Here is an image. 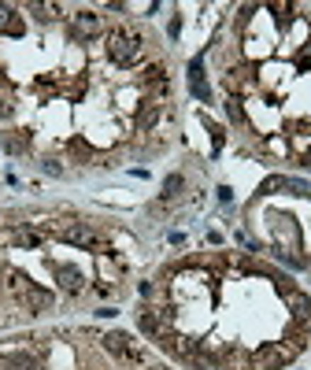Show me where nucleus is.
<instances>
[{"label":"nucleus","instance_id":"nucleus-14","mask_svg":"<svg viewBox=\"0 0 311 370\" xmlns=\"http://www.w3.org/2000/svg\"><path fill=\"white\" fill-rule=\"evenodd\" d=\"M11 245H19V248H41V233L38 230H15L11 233Z\"/></svg>","mask_w":311,"mask_h":370},{"label":"nucleus","instance_id":"nucleus-10","mask_svg":"<svg viewBox=\"0 0 311 370\" xmlns=\"http://www.w3.org/2000/svg\"><path fill=\"white\" fill-rule=\"evenodd\" d=\"M137 330H141L145 337H152V341H156V337L163 333V318H159V311L145 303V308L137 311Z\"/></svg>","mask_w":311,"mask_h":370},{"label":"nucleus","instance_id":"nucleus-4","mask_svg":"<svg viewBox=\"0 0 311 370\" xmlns=\"http://www.w3.org/2000/svg\"><path fill=\"white\" fill-rule=\"evenodd\" d=\"M15 303H19V308H23L26 315H41V311H48V308L56 303V296L48 293V289H41L38 282H30V289H26V293H23L19 300H15Z\"/></svg>","mask_w":311,"mask_h":370},{"label":"nucleus","instance_id":"nucleus-7","mask_svg":"<svg viewBox=\"0 0 311 370\" xmlns=\"http://www.w3.org/2000/svg\"><path fill=\"white\" fill-rule=\"evenodd\" d=\"M52 274H56V282H60L63 293H81V289H86V278H81V270L71 267V263H52Z\"/></svg>","mask_w":311,"mask_h":370},{"label":"nucleus","instance_id":"nucleus-16","mask_svg":"<svg viewBox=\"0 0 311 370\" xmlns=\"http://www.w3.org/2000/svg\"><path fill=\"white\" fill-rule=\"evenodd\" d=\"M11 15H15V8H11V4H0V34H4V30H8Z\"/></svg>","mask_w":311,"mask_h":370},{"label":"nucleus","instance_id":"nucleus-5","mask_svg":"<svg viewBox=\"0 0 311 370\" xmlns=\"http://www.w3.org/2000/svg\"><path fill=\"white\" fill-rule=\"evenodd\" d=\"M101 345H104V352L115 363H126V356H130V348H134V337L130 333H123V330H111V333H104L101 337Z\"/></svg>","mask_w":311,"mask_h":370},{"label":"nucleus","instance_id":"nucleus-19","mask_svg":"<svg viewBox=\"0 0 311 370\" xmlns=\"http://www.w3.org/2000/svg\"><path fill=\"white\" fill-rule=\"evenodd\" d=\"M0 82H4V71H0Z\"/></svg>","mask_w":311,"mask_h":370},{"label":"nucleus","instance_id":"nucleus-1","mask_svg":"<svg viewBox=\"0 0 311 370\" xmlns=\"http://www.w3.org/2000/svg\"><path fill=\"white\" fill-rule=\"evenodd\" d=\"M104 52L115 67H137L145 59V37L137 34L134 26H111L108 37H104Z\"/></svg>","mask_w":311,"mask_h":370},{"label":"nucleus","instance_id":"nucleus-18","mask_svg":"<svg viewBox=\"0 0 311 370\" xmlns=\"http://www.w3.org/2000/svg\"><path fill=\"white\" fill-rule=\"evenodd\" d=\"M149 370H171V366H163V363H152V366H149Z\"/></svg>","mask_w":311,"mask_h":370},{"label":"nucleus","instance_id":"nucleus-3","mask_svg":"<svg viewBox=\"0 0 311 370\" xmlns=\"http://www.w3.org/2000/svg\"><path fill=\"white\" fill-rule=\"evenodd\" d=\"M101 30H104V23H101V15H96V11H89V8H78V11L71 15V37H74V41L96 37Z\"/></svg>","mask_w":311,"mask_h":370},{"label":"nucleus","instance_id":"nucleus-12","mask_svg":"<svg viewBox=\"0 0 311 370\" xmlns=\"http://www.w3.org/2000/svg\"><path fill=\"white\" fill-rule=\"evenodd\" d=\"M226 119H230L234 126H244V122H249V111H244V100H241V96H226Z\"/></svg>","mask_w":311,"mask_h":370},{"label":"nucleus","instance_id":"nucleus-9","mask_svg":"<svg viewBox=\"0 0 311 370\" xmlns=\"http://www.w3.org/2000/svg\"><path fill=\"white\" fill-rule=\"evenodd\" d=\"M222 366H226V370H256L252 352H249V348H237V345H230V348L222 352Z\"/></svg>","mask_w":311,"mask_h":370},{"label":"nucleus","instance_id":"nucleus-13","mask_svg":"<svg viewBox=\"0 0 311 370\" xmlns=\"http://www.w3.org/2000/svg\"><path fill=\"white\" fill-rule=\"evenodd\" d=\"M67 152H71L74 163H89V159H93V149H89V141H86V137H74V141L67 144Z\"/></svg>","mask_w":311,"mask_h":370},{"label":"nucleus","instance_id":"nucleus-15","mask_svg":"<svg viewBox=\"0 0 311 370\" xmlns=\"http://www.w3.org/2000/svg\"><path fill=\"white\" fill-rule=\"evenodd\" d=\"M182 189H186V178H182V174H171V178L163 182V200H174V197H182Z\"/></svg>","mask_w":311,"mask_h":370},{"label":"nucleus","instance_id":"nucleus-11","mask_svg":"<svg viewBox=\"0 0 311 370\" xmlns=\"http://www.w3.org/2000/svg\"><path fill=\"white\" fill-rule=\"evenodd\" d=\"M189 89H193V96L196 100H211V89H208V82H204V67H200V59H193L189 63Z\"/></svg>","mask_w":311,"mask_h":370},{"label":"nucleus","instance_id":"nucleus-8","mask_svg":"<svg viewBox=\"0 0 311 370\" xmlns=\"http://www.w3.org/2000/svg\"><path fill=\"white\" fill-rule=\"evenodd\" d=\"M4 149L15 152V156H30L34 152V134L30 130H8L4 134Z\"/></svg>","mask_w":311,"mask_h":370},{"label":"nucleus","instance_id":"nucleus-6","mask_svg":"<svg viewBox=\"0 0 311 370\" xmlns=\"http://www.w3.org/2000/svg\"><path fill=\"white\" fill-rule=\"evenodd\" d=\"M159 115H163V104H156V100H141L137 111H134V130H137V134H152L156 122H159Z\"/></svg>","mask_w":311,"mask_h":370},{"label":"nucleus","instance_id":"nucleus-17","mask_svg":"<svg viewBox=\"0 0 311 370\" xmlns=\"http://www.w3.org/2000/svg\"><path fill=\"white\" fill-rule=\"evenodd\" d=\"M137 293H141V296H152V293H156V285H152V282H141V285H137Z\"/></svg>","mask_w":311,"mask_h":370},{"label":"nucleus","instance_id":"nucleus-2","mask_svg":"<svg viewBox=\"0 0 311 370\" xmlns=\"http://www.w3.org/2000/svg\"><path fill=\"white\" fill-rule=\"evenodd\" d=\"M297 356H300V352L289 348L285 341H267L264 348L252 352V363H256V370H282V366H289Z\"/></svg>","mask_w":311,"mask_h":370}]
</instances>
